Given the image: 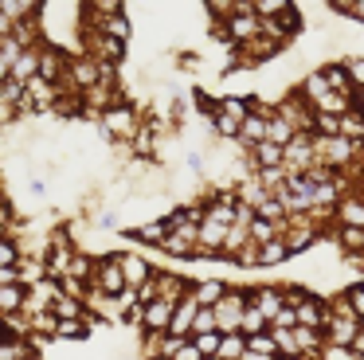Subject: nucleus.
<instances>
[{
  "instance_id": "obj_37",
  "label": "nucleus",
  "mask_w": 364,
  "mask_h": 360,
  "mask_svg": "<svg viewBox=\"0 0 364 360\" xmlns=\"http://www.w3.org/2000/svg\"><path fill=\"white\" fill-rule=\"evenodd\" d=\"M345 294H348V305H353L356 321H360V325H364V282H353V286H348Z\"/></svg>"
},
{
  "instance_id": "obj_34",
  "label": "nucleus",
  "mask_w": 364,
  "mask_h": 360,
  "mask_svg": "<svg viewBox=\"0 0 364 360\" xmlns=\"http://www.w3.org/2000/svg\"><path fill=\"white\" fill-rule=\"evenodd\" d=\"M220 341H223V337L220 333H200V337H192V344H196V349H200V356H220Z\"/></svg>"
},
{
  "instance_id": "obj_17",
  "label": "nucleus",
  "mask_w": 364,
  "mask_h": 360,
  "mask_svg": "<svg viewBox=\"0 0 364 360\" xmlns=\"http://www.w3.org/2000/svg\"><path fill=\"white\" fill-rule=\"evenodd\" d=\"M247 157H251V164H255V169H282L286 149H282V145H274V141H262V145H255Z\"/></svg>"
},
{
  "instance_id": "obj_5",
  "label": "nucleus",
  "mask_w": 364,
  "mask_h": 360,
  "mask_svg": "<svg viewBox=\"0 0 364 360\" xmlns=\"http://www.w3.org/2000/svg\"><path fill=\"white\" fill-rule=\"evenodd\" d=\"M314 192H317V184L309 176H290L286 188L278 192V200H282V208L290 216H306V211H314Z\"/></svg>"
},
{
  "instance_id": "obj_43",
  "label": "nucleus",
  "mask_w": 364,
  "mask_h": 360,
  "mask_svg": "<svg viewBox=\"0 0 364 360\" xmlns=\"http://www.w3.org/2000/svg\"><path fill=\"white\" fill-rule=\"evenodd\" d=\"M28 360H43V356H40V352H36V356H28Z\"/></svg>"
},
{
  "instance_id": "obj_16",
  "label": "nucleus",
  "mask_w": 364,
  "mask_h": 360,
  "mask_svg": "<svg viewBox=\"0 0 364 360\" xmlns=\"http://www.w3.org/2000/svg\"><path fill=\"white\" fill-rule=\"evenodd\" d=\"M196 313H200V305H196V297H184L181 305H176V313H173V329L168 333L173 337H192V321H196Z\"/></svg>"
},
{
  "instance_id": "obj_27",
  "label": "nucleus",
  "mask_w": 364,
  "mask_h": 360,
  "mask_svg": "<svg viewBox=\"0 0 364 360\" xmlns=\"http://www.w3.org/2000/svg\"><path fill=\"white\" fill-rule=\"evenodd\" d=\"M270 337H274L278 356H282V360H298V356H301V352H298V341H294V329H270Z\"/></svg>"
},
{
  "instance_id": "obj_13",
  "label": "nucleus",
  "mask_w": 364,
  "mask_h": 360,
  "mask_svg": "<svg viewBox=\"0 0 364 360\" xmlns=\"http://www.w3.org/2000/svg\"><path fill=\"white\" fill-rule=\"evenodd\" d=\"M247 302L274 321V313L286 305V294H282V286H278V282H274V286H251V290H247Z\"/></svg>"
},
{
  "instance_id": "obj_30",
  "label": "nucleus",
  "mask_w": 364,
  "mask_h": 360,
  "mask_svg": "<svg viewBox=\"0 0 364 360\" xmlns=\"http://www.w3.org/2000/svg\"><path fill=\"white\" fill-rule=\"evenodd\" d=\"M290 247H286L282 239H274V243H267L262 247V266H282V263H290Z\"/></svg>"
},
{
  "instance_id": "obj_4",
  "label": "nucleus",
  "mask_w": 364,
  "mask_h": 360,
  "mask_svg": "<svg viewBox=\"0 0 364 360\" xmlns=\"http://www.w3.org/2000/svg\"><path fill=\"white\" fill-rule=\"evenodd\" d=\"M90 290H102L106 297H114V302H118L122 294H129L126 274H122V266H118V255H98V266H95V282H90Z\"/></svg>"
},
{
  "instance_id": "obj_7",
  "label": "nucleus",
  "mask_w": 364,
  "mask_h": 360,
  "mask_svg": "<svg viewBox=\"0 0 364 360\" xmlns=\"http://www.w3.org/2000/svg\"><path fill=\"white\" fill-rule=\"evenodd\" d=\"M126 231V239H134V243H141V247H165V239H168V219L165 216H153V219H141V223H129V227H122Z\"/></svg>"
},
{
  "instance_id": "obj_18",
  "label": "nucleus",
  "mask_w": 364,
  "mask_h": 360,
  "mask_svg": "<svg viewBox=\"0 0 364 360\" xmlns=\"http://www.w3.org/2000/svg\"><path fill=\"white\" fill-rule=\"evenodd\" d=\"M317 70H321L325 83H329L337 94H356V90H353V83H348V70H345V63H341V59H325Z\"/></svg>"
},
{
  "instance_id": "obj_41",
  "label": "nucleus",
  "mask_w": 364,
  "mask_h": 360,
  "mask_svg": "<svg viewBox=\"0 0 364 360\" xmlns=\"http://www.w3.org/2000/svg\"><path fill=\"white\" fill-rule=\"evenodd\" d=\"M356 352L364 356V329H360V337H356Z\"/></svg>"
},
{
  "instance_id": "obj_28",
  "label": "nucleus",
  "mask_w": 364,
  "mask_h": 360,
  "mask_svg": "<svg viewBox=\"0 0 364 360\" xmlns=\"http://www.w3.org/2000/svg\"><path fill=\"white\" fill-rule=\"evenodd\" d=\"M294 137H298V133H294L290 122H282V117H270V122H267V141H274V145L286 149Z\"/></svg>"
},
{
  "instance_id": "obj_31",
  "label": "nucleus",
  "mask_w": 364,
  "mask_h": 360,
  "mask_svg": "<svg viewBox=\"0 0 364 360\" xmlns=\"http://www.w3.org/2000/svg\"><path fill=\"white\" fill-rule=\"evenodd\" d=\"M329 12L348 16V20L364 23V0H329Z\"/></svg>"
},
{
  "instance_id": "obj_3",
  "label": "nucleus",
  "mask_w": 364,
  "mask_h": 360,
  "mask_svg": "<svg viewBox=\"0 0 364 360\" xmlns=\"http://www.w3.org/2000/svg\"><path fill=\"white\" fill-rule=\"evenodd\" d=\"M282 169L290 172V176H309V172L317 169V149H314V137H309V133H298V137L286 145Z\"/></svg>"
},
{
  "instance_id": "obj_6",
  "label": "nucleus",
  "mask_w": 364,
  "mask_h": 360,
  "mask_svg": "<svg viewBox=\"0 0 364 360\" xmlns=\"http://www.w3.org/2000/svg\"><path fill=\"white\" fill-rule=\"evenodd\" d=\"M247 305H251V302H247V290H228V297H223V302L215 305V325H220V337L239 333Z\"/></svg>"
},
{
  "instance_id": "obj_24",
  "label": "nucleus",
  "mask_w": 364,
  "mask_h": 360,
  "mask_svg": "<svg viewBox=\"0 0 364 360\" xmlns=\"http://www.w3.org/2000/svg\"><path fill=\"white\" fill-rule=\"evenodd\" d=\"M98 31H106L110 39H122V43H129V36H134V23H129L126 12H118V16H110V20H106Z\"/></svg>"
},
{
  "instance_id": "obj_38",
  "label": "nucleus",
  "mask_w": 364,
  "mask_h": 360,
  "mask_svg": "<svg viewBox=\"0 0 364 360\" xmlns=\"http://www.w3.org/2000/svg\"><path fill=\"white\" fill-rule=\"evenodd\" d=\"M270 329H298V309L282 305V309L274 313V321H270Z\"/></svg>"
},
{
  "instance_id": "obj_1",
  "label": "nucleus",
  "mask_w": 364,
  "mask_h": 360,
  "mask_svg": "<svg viewBox=\"0 0 364 360\" xmlns=\"http://www.w3.org/2000/svg\"><path fill=\"white\" fill-rule=\"evenodd\" d=\"M141 125H145V117L137 114V102L126 98L98 117V137L110 141V145H122V141H134L141 133Z\"/></svg>"
},
{
  "instance_id": "obj_32",
  "label": "nucleus",
  "mask_w": 364,
  "mask_h": 360,
  "mask_svg": "<svg viewBox=\"0 0 364 360\" xmlns=\"http://www.w3.org/2000/svg\"><path fill=\"white\" fill-rule=\"evenodd\" d=\"M20 263H24V250H20V243L4 235V239H0V266H20Z\"/></svg>"
},
{
  "instance_id": "obj_15",
  "label": "nucleus",
  "mask_w": 364,
  "mask_h": 360,
  "mask_svg": "<svg viewBox=\"0 0 364 360\" xmlns=\"http://www.w3.org/2000/svg\"><path fill=\"white\" fill-rule=\"evenodd\" d=\"M267 122H270V117H262V114H247V122H243V129H239L235 145L247 149V153H251L255 145H262V141H267Z\"/></svg>"
},
{
  "instance_id": "obj_11",
  "label": "nucleus",
  "mask_w": 364,
  "mask_h": 360,
  "mask_svg": "<svg viewBox=\"0 0 364 360\" xmlns=\"http://www.w3.org/2000/svg\"><path fill=\"white\" fill-rule=\"evenodd\" d=\"M360 329L364 325L356 317H333V313H329V325H325V344H348V349H356Z\"/></svg>"
},
{
  "instance_id": "obj_2",
  "label": "nucleus",
  "mask_w": 364,
  "mask_h": 360,
  "mask_svg": "<svg viewBox=\"0 0 364 360\" xmlns=\"http://www.w3.org/2000/svg\"><path fill=\"white\" fill-rule=\"evenodd\" d=\"M223 31H228V43H231V47H243V43H251V39H259V36H262V20L255 16V4L239 0L235 16L223 23Z\"/></svg>"
},
{
  "instance_id": "obj_21",
  "label": "nucleus",
  "mask_w": 364,
  "mask_h": 360,
  "mask_svg": "<svg viewBox=\"0 0 364 360\" xmlns=\"http://www.w3.org/2000/svg\"><path fill=\"white\" fill-rule=\"evenodd\" d=\"M28 356H36L32 341H20V337H4L0 341V360H28Z\"/></svg>"
},
{
  "instance_id": "obj_33",
  "label": "nucleus",
  "mask_w": 364,
  "mask_h": 360,
  "mask_svg": "<svg viewBox=\"0 0 364 360\" xmlns=\"http://www.w3.org/2000/svg\"><path fill=\"white\" fill-rule=\"evenodd\" d=\"M345 70H348V83H353V90H364V55H345Z\"/></svg>"
},
{
  "instance_id": "obj_25",
  "label": "nucleus",
  "mask_w": 364,
  "mask_h": 360,
  "mask_svg": "<svg viewBox=\"0 0 364 360\" xmlns=\"http://www.w3.org/2000/svg\"><path fill=\"white\" fill-rule=\"evenodd\" d=\"M341 137L356 141V145L364 141V114H360V110H348V114L341 117Z\"/></svg>"
},
{
  "instance_id": "obj_35",
  "label": "nucleus",
  "mask_w": 364,
  "mask_h": 360,
  "mask_svg": "<svg viewBox=\"0 0 364 360\" xmlns=\"http://www.w3.org/2000/svg\"><path fill=\"white\" fill-rule=\"evenodd\" d=\"M317 360H364V356L356 349H348V344H325Z\"/></svg>"
},
{
  "instance_id": "obj_39",
  "label": "nucleus",
  "mask_w": 364,
  "mask_h": 360,
  "mask_svg": "<svg viewBox=\"0 0 364 360\" xmlns=\"http://www.w3.org/2000/svg\"><path fill=\"white\" fill-rule=\"evenodd\" d=\"M9 78H12V67H9V63H4V55H0V86L9 83Z\"/></svg>"
},
{
  "instance_id": "obj_22",
  "label": "nucleus",
  "mask_w": 364,
  "mask_h": 360,
  "mask_svg": "<svg viewBox=\"0 0 364 360\" xmlns=\"http://www.w3.org/2000/svg\"><path fill=\"white\" fill-rule=\"evenodd\" d=\"M87 337H90V321L87 317L59 321V329H55V341H87Z\"/></svg>"
},
{
  "instance_id": "obj_23",
  "label": "nucleus",
  "mask_w": 364,
  "mask_h": 360,
  "mask_svg": "<svg viewBox=\"0 0 364 360\" xmlns=\"http://www.w3.org/2000/svg\"><path fill=\"white\" fill-rule=\"evenodd\" d=\"M267 329H270V317H267V313H262V309H255V305H247L239 333H243V337H259V333H267Z\"/></svg>"
},
{
  "instance_id": "obj_9",
  "label": "nucleus",
  "mask_w": 364,
  "mask_h": 360,
  "mask_svg": "<svg viewBox=\"0 0 364 360\" xmlns=\"http://www.w3.org/2000/svg\"><path fill=\"white\" fill-rule=\"evenodd\" d=\"M173 313H176V305L161 302V297L141 305V333H168L173 329Z\"/></svg>"
},
{
  "instance_id": "obj_40",
  "label": "nucleus",
  "mask_w": 364,
  "mask_h": 360,
  "mask_svg": "<svg viewBox=\"0 0 364 360\" xmlns=\"http://www.w3.org/2000/svg\"><path fill=\"white\" fill-rule=\"evenodd\" d=\"M9 337V317H0V341Z\"/></svg>"
},
{
  "instance_id": "obj_19",
  "label": "nucleus",
  "mask_w": 364,
  "mask_h": 360,
  "mask_svg": "<svg viewBox=\"0 0 364 360\" xmlns=\"http://www.w3.org/2000/svg\"><path fill=\"white\" fill-rule=\"evenodd\" d=\"M333 235H337V247L345 250V255H364V227L333 223Z\"/></svg>"
},
{
  "instance_id": "obj_14",
  "label": "nucleus",
  "mask_w": 364,
  "mask_h": 360,
  "mask_svg": "<svg viewBox=\"0 0 364 360\" xmlns=\"http://www.w3.org/2000/svg\"><path fill=\"white\" fill-rule=\"evenodd\" d=\"M333 219H337V223H345V227H364V192H348L345 200L337 203Z\"/></svg>"
},
{
  "instance_id": "obj_42",
  "label": "nucleus",
  "mask_w": 364,
  "mask_h": 360,
  "mask_svg": "<svg viewBox=\"0 0 364 360\" xmlns=\"http://www.w3.org/2000/svg\"><path fill=\"white\" fill-rule=\"evenodd\" d=\"M356 157H360V164H364V141H360V149H356Z\"/></svg>"
},
{
  "instance_id": "obj_26",
  "label": "nucleus",
  "mask_w": 364,
  "mask_h": 360,
  "mask_svg": "<svg viewBox=\"0 0 364 360\" xmlns=\"http://www.w3.org/2000/svg\"><path fill=\"white\" fill-rule=\"evenodd\" d=\"M282 231H286V227H274V223H267V219H259V216H255V223H251V243L267 247V243L282 239Z\"/></svg>"
},
{
  "instance_id": "obj_36",
  "label": "nucleus",
  "mask_w": 364,
  "mask_h": 360,
  "mask_svg": "<svg viewBox=\"0 0 364 360\" xmlns=\"http://www.w3.org/2000/svg\"><path fill=\"white\" fill-rule=\"evenodd\" d=\"M200 333H220V325H215V309H200L196 321H192V337Z\"/></svg>"
},
{
  "instance_id": "obj_29",
  "label": "nucleus",
  "mask_w": 364,
  "mask_h": 360,
  "mask_svg": "<svg viewBox=\"0 0 364 360\" xmlns=\"http://www.w3.org/2000/svg\"><path fill=\"white\" fill-rule=\"evenodd\" d=\"M247 352V337L243 333H228L220 341V360H239Z\"/></svg>"
},
{
  "instance_id": "obj_12",
  "label": "nucleus",
  "mask_w": 364,
  "mask_h": 360,
  "mask_svg": "<svg viewBox=\"0 0 364 360\" xmlns=\"http://www.w3.org/2000/svg\"><path fill=\"white\" fill-rule=\"evenodd\" d=\"M228 278H200V282H192V297H196V305L200 309H215V305L228 297Z\"/></svg>"
},
{
  "instance_id": "obj_10",
  "label": "nucleus",
  "mask_w": 364,
  "mask_h": 360,
  "mask_svg": "<svg viewBox=\"0 0 364 360\" xmlns=\"http://www.w3.org/2000/svg\"><path fill=\"white\" fill-rule=\"evenodd\" d=\"M298 325L306 329H321L329 325V297H317V294H306V302L298 305Z\"/></svg>"
},
{
  "instance_id": "obj_20",
  "label": "nucleus",
  "mask_w": 364,
  "mask_h": 360,
  "mask_svg": "<svg viewBox=\"0 0 364 360\" xmlns=\"http://www.w3.org/2000/svg\"><path fill=\"white\" fill-rule=\"evenodd\" d=\"M40 75V47H28L24 55H20L16 63H12V78H16V83H32V78Z\"/></svg>"
},
{
  "instance_id": "obj_8",
  "label": "nucleus",
  "mask_w": 364,
  "mask_h": 360,
  "mask_svg": "<svg viewBox=\"0 0 364 360\" xmlns=\"http://www.w3.org/2000/svg\"><path fill=\"white\" fill-rule=\"evenodd\" d=\"M118 266H122V274H126V286L129 290H141L145 282L157 274V266H153L141 250H118Z\"/></svg>"
}]
</instances>
